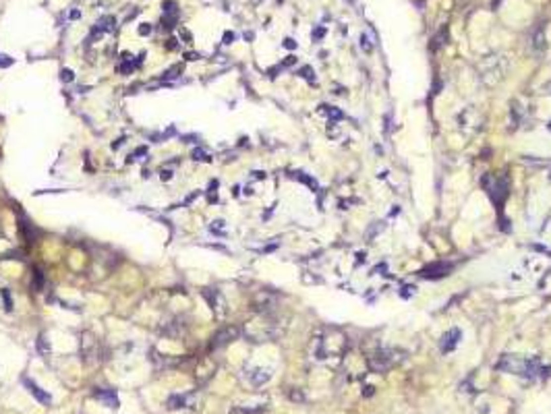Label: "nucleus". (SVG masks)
<instances>
[{
    "instance_id": "f257e3e1",
    "label": "nucleus",
    "mask_w": 551,
    "mask_h": 414,
    "mask_svg": "<svg viewBox=\"0 0 551 414\" xmlns=\"http://www.w3.org/2000/svg\"><path fill=\"white\" fill-rule=\"evenodd\" d=\"M495 369L510 373V375H520L526 379H537L541 373L549 375V371H551V369H545L539 359H522V356H516V354L501 356L495 364Z\"/></svg>"
},
{
    "instance_id": "f03ea898",
    "label": "nucleus",
    "mask_w": 551,
    "mask_h": 414,
    "mask_svg": "<svg viewBox=\"0 0 551 414\" xmlns=\"http://www.w3.org/2000/svg\"><path fill=\"white\" fill-rule=\"evenodd\" d=\"M483 189L487 191V195L491 197L493 203H501L508 195V178L506 176H493V174H485L483 176Z\"/></svg>"
},
{
    "instance_id": "7ed1b4c3",
    "label": "nucleus",
    "mask_w": 551,
    "mask_h": 414,
    "mask_svg": "<svg viewBox=\"0 0 551 414\" xmlns=\"http://www.w3.org/2000/svg\"><path fill=\"white\" fill-rule=\"evenodd\" d=\"M402 356H400V352L398 350H392V348H383V350H377L375 352L371 359H369V366L375 371V373H383V371H388V369H392V366L400 361Z\"/></svg>"
},
{
    "instance_id": "20e7f679",
    "label": "nucleus",
    "mask_w": 551,
    "mask_h": 414,
    "mask_svg": "<svg viewBox=\"0 0 551 414\" xmlns=\"http://www.w3.org/2000/svg\"><path fill=\"white\" fill-rule=\"evenodd\" d=\"M81 356H83V361L87 364H93L100 361L98 356V340L91 336L89 331H85L83 336H81Z\"/></svg>"
},
{
    "instance_id": "39448f33",
    "label": "nucleus",
    "mask_w": 551,
    "mask_h": 414,
    "mask_svg": "<svg viewBox=\"0 0 551 414\" xmlns=\"http://www.w3.org/2000/svg\"><path fill=\"white\" fill-rule=\"evenodd\" d=\"M168 410H186V408H195V396L193 394H174L168 398L166 402Z\"/></svg>"
},
{
    "instance_id": "423d86ee",
    "label": "nucleus",
    "mask_w": 551,
    "mask_h": 414,
    "mask_svg": "<svg viewBox=\"0 0 551 414\" xmlns=\"http://www.w3.org/2000/svg\"><path fill=\"white\" fill-rule=\"evenodd\" d=\"M179 21V6L174 0H166V4H164V15H162V27L164 29H172L174 25H177Z\"/></svg>"
},
{
    "instance_id": "0eeeda50",
    "label": "nucleus",
    "mask_w": 551,
    "mask_h": 414,
    "mask_svg": "<svg viewBox=\"0 0 551 414\" xmlns=\"http://www.w3.org/2000/svg\"><path fill=\"white\" fill-rule=\"evenodd\" d=\"M23 385L27 387V392H29L33 398H36V400L40 402V404H46V406H48L50 402H52V396H50L48 392H44V389H42L36 381H31L29 377H23Z\"/></svg>"
},
{
    "instance_id": "6e6552de",
    "label": "nucleus",
    "mask_w": 551,
    "mask_h": 414,
    "mask_svg": "<svg viewBox=\"0 0 551 414\" xmlns=\"http://www.w3.org/2000/svg\"><path fill=\"white\" fill-rule=\"evenodd\" d=\"M239 338V327H234V325H230V327H224V329H220L216 336H214V342H212V348H220V346H226V344H230L232 340H237Z\"/></svg>"
},
{
    "instance_id": "1a4fd4ad",
    "label": "nucleus",
    "mask_w": 551,
    "mask_h": 414,
    "mask_svg": "<svg viewBox=\"0 0 551 414\" xmlns=\"http://www.w3.org/2000/svg\"><path fill=\"white\" fill-rule=\"evenodd\" d=\"M96 400H100L104 406L106 408H112V410H116L121 406V400H119V396H116V392L114 389H96Z\"/></svg>"
},
{
    "instance_id": "9d476101",
    "label": "nucleus",
    "mask_w": 551,
    "mask_h": 414,
    "mask_svg": "<svg viewBox=\"0 0 551 414\" xmlns=\"http://www.w3.org/2000/svg\"><path fill=\"white\" fill-rule=\"evenodd\" d=\"M452 269L450 263H433V265L425 267L423 271H421V275L427 280H435V278H443V275H448Z\"/></svg>"
},
{
    "instance_id": "9b49d317",
    "label": "nucleus",
    "mask_w": 551,
    "mask_h": 414,
    "mask_svg": "<svg viewBox=\"0 0 551 414\" xmlns=\"http://www.w3.org/2000/svg\"><path fill=\"white\" fill-rule=\"evenodd\" d=\"M460 336H462V333H460V329H458V327H454L452 331L445 333V336L439 340V348H441V352H443V354L452 352V350L456 348V344H458Z\"/></svg>"
},
{
    "instance_id": "f8f14e48",
    "label": "nucleus",
    "mask_w": 551,
    "mask_h": 414,
    "mask_svg": "<svg viewBox=\"0 0 551 414\" xmlns=\"http://www.w3.org/2000/svg\"><path fill=\"white\" fill-rule=\"evenodd\" d=\"M247 379H249V383L253 387H261L263 383H267L269 379H272V371L269 369H253V371L247 373Z\"/></svg>"
},
{
    "instance_id": "ddd939ff",
    "label": "nucleus",
    "mask_w": 551,
    "mask_h": 414,
    "mask_svg": "<svg viewBox=\"0 0 551 414\" xmlns=\"http://www.w3.org/2000/svg\"><path fill=\"white\" fill-rule=\"evenodd\" d=\"M114 27H116V21H114V17H102V19H98V23H96V27H93V36H102V33H110V31H114Z\"/></svg>"
},
{
    "instance_id": "4468645a",
    "label": "nucleus",
    "mask_w": 551,
    "mask_h": 414,
    "mask_svg": "<svg viewBox=\"0 0 551 414\" xmlns=\"http://www.w3.org/2000/svg\"><path fill=\"white\" fill-rule=\"evenodd\" d=\"M274 305H276V298L269 292H259L255 296V309L257 310H269Z\"/></svg>"
},
{
    "instance_id": "2eb2a0df",
    "label": "nucleus",
    "mask_w": 551,
    "mask_h": 414,
    "mask_svg": "<svg viewBox=\"0 0 551 414\" xmlns=\"http://www.w3.org/2000/svg\"><path fill=\"white\" fill-rule=\"evenodd\" d=\"M205 298L209 301V307H212V310H218L220 315L224 313V309H222V307H224V301H222V296H220L218 290H207V292H205Z\"/></svg>"
},
{
    "instance_id": "dca6fc26",
    "label": "nucleus",
    "mask_w": 551,
    "mask_h": 414,
    "mask_svg": "<svg viewBox=\"0 0 551 414\" xmlns=\"http://www.w3.org/2000/svg\"><path fill=\"white\" fill-rule=\"evenodd\" d=\"M533 46L539 50V52H543L545 50V33H543V27H539V31H537V36L533 38Z\"/></svg>"
},
{
    "instance_id": "f3484780",
    "label": "nucleus",
    "mask_w": 551,
    "mask_h": 414,
    "mask_svg": "<svg viewBox=\"0 0 551 414\" xmlns=\"http://www.w3.org/2000/svg\"><path fill=\"white\" fill-rule=\"evenodd\" d=\"M191 157L195 159V162H209V154L205 152V149H201V147H197V149H193V154H191Z\"/></svg>"
},
{
    "instance_id": "a211bd4d",
    "label": "nucleus",
    "mask_w": 551,
    "mask_h": 414,
    "mask_svg": "<svg viewBox=\"0 0 551 414\" xmlns=\"http://www.w3.org/2000/svg\"><path fill=\"white\" fill-rule=\"evenodd\" d=\"M321 110L330 114V118H332V120H336V118H342V112H340V110H334L332 106H321Z\"/></svg>"
},
{
    "instance_id": "6ab92c4d",
    "label": "nucleus",
    "mask_w": 551,
    "mask_h": 414,
    "mask_svg": "<svg viewBox=\"0 0 551 414\" xmlns=\"http://www.w3.org/2000/svg\"><path fill=\"white\" fill-rule=\"evenodd\" d=\"M61 79H62L64 83H71L73 79H75V73L71 71V68H62V71H61Z\"/></svg>"
},
{
    "instance_id": "aec40b11",
    "label": "nucleus",
    "mask_w": 551,
    "mask_h": 414,
    "mask_svg": "<svg viewBox=\"0 0 551 414\" xmlns=\"http://www.w3.org/2000/svg\"><path fill=\"white\" fill-rule=\"evenodd\" d=\"M297 178H299L301 182H305V185H309L311 189H317V185H315V180H313V178H309V176H305L303 172H297Z\"/></svg>"
},
{
    "instance_id": "412c9836",
    "label": "nucleus",
    "mask_w": 551,
    "mask_h": 414,
    "mask_svg": "<svg viewBox=\"0 0 551 414\" xmlns=\"http://www.w3.org/2000/svg\"><path fill=\"white\" fill-rule=\"evenodd\" d=\"M209 230H212L214 234H224V222H222V220H216L212 226H209Z\"/></svg>"
},
{
    "instance_id": "4be33fe9",
    "label": "nucleus",
    "mask_w": 551,
    "mask_h": 414,
    "mask_svg": "<svg viewBox=\"0 0 551 414\" xmlns=\"http://www.w3.org/2000/svg\"><path fill=\"white\" fill-rule=\"evenodd\" d=\"M145 154H147V147H137V149H135V154H133V155H128L126 162L131 164V162H135V159H137L139 155H145Z\"/></svg>"
},
{
    "instance_id": "5701e85b",
    "label": "nucleus",
    "mask_w": 551,
    "mask_h": 414,
    "mask_svg": "<svg viewBox=\"0 0 551 414\" xmlns=\"http://www.w3.org/2000/svg\"><path fill=\"white\" fill-rule=\"evenodd\" d=\"M183 71V66L181 64H177V66H172L170 71H166V75H164V79H174V77H179L177 73H181Z\"/></svg>"
},
{
    "instance_id": "b1692460",
    "label": "nucleus",
    "mask_w": 551,
    "mask_h": 414,
    "mask_svg": "<svg viewBox=\"0 0 551 414\" xmlns=\"http://www.w3.org/2000/svg\"><path fill=\"white\" fill-rule=\"evenodd\" d=\"M10 64H13V58L8 54H0V68H8Z\"/></svg>"
},
{
    "instance_id": "393cba45",
    "label": "nucleus",
    "mask_w": 551,
    "mask_h": 414,
    "mask_svg": "<svg viewBox=\"0 0 551 414\" xmlns=\"http://www.w3.org/2000/svg\"><path fill=\"white\" fill-rule=\"evenodd\" d=\"M0 296H2V301H4V309H6V310L13 309V303H10V296H8V292H6V290H0Z\"/></svg>"
},
{
    "instance_id": "a878e982",
    "label": "nucleus",
    "mask_w": 551,
    "mask_h": 414,
    "mask_svg": "<svg viewBox=\"0 0 551 414\" xmlns=\"http://www.w3.org/2000/svg\"><path fill=\"white\" fill-rule=\"evenodd\" d=\"M151 33V25L149 23H141V25H139V36H149Z\"/></svg>"
},
{
    "instance_id": "bb28decb",
    "label": "nucleus",
    "mask_w": 551,
    "mask_h": 414,
    "mask_svg": "<svg viewBox=\"0 0 551 414\" xmlns=\"http://www.w3.org/2000/svg\"><path fill=\"white\" fill-rule=\"evenodd\" d=\"M301 75H303L305 79H307V81H311V83L315 81V79H313V71H311V68H309V66H305V68H303V71H301Z\"/></svg>"
},
{
    "instance_id": "cd10ccee",
    "label": "nucleus",
    "mask_w": 551,
    "mask_h": 414,
    "mask_svg": "<svg viewBox=\"0 0 551 414\" xmlns=\"http://www.w3.org/2000/svg\"><path fill=\"white\" fill-rule=\"evenodd\" d=\"M42 284H44V275H42V271L38 269V271H36V290H42Z\"/></svg>"
},
{
    "instance_id": "c85d7f7f",
    "label": "nucleus",
    "mask_w": 551,
    "mask_h": 414,
    "mask_svg": "<svg viewBox=\"0 0 551 414\" xmlns=\"http://www.w3.org/2000/svg\"><path fill=\"white\" fill-rule=\"evenodd\" d=\"M160 178H162V180H170V178H172V170H162V172H160Z\"/></svg>"
},
{
    "instance_id": "c756f323",
    "label": "nucleus",
    "mask_w": 551,
    "mask_h": 414,
    "mask_svg": "<svg viewBox=\"0 0 551 414\" xmlns=\"http://www.w3.org/2000/svg\"><path fill=\"white\" fill-rule=\"evenodd\" d=\"M234 38H237V36H234L232 31H226V33H224V44H232V42H234Z\"/></svg>"
},
{
    "instance_id": "7c9ffc66",
    "label": "nucleus",
    "mask_w": 551,
    "mask_h": 414,
    "mask_svg": "<svg viewBox=\"0 0 551 414\" xmlns=\"http://www.w3.org/2000/svg\"><path fill=\"white\" fill-rule=\"evenodd\" d=\"M38 344H40V350H42V352L50 350V346H46V338H44V336H40V342H38Z\"/></svg>"
},
{
    "instance_id": "2f4dec72",
    "label": "nucleus",
    "mask_w": 551,
    "mask_h": 414,
    "mask_svg": "<svg viewBox=\"0 0 551 414\" xmlns=\"http://www.w3.org/2000/svg\"><path fill=\"white\" fill-rule=\"evenodd\" d=\"M284 46H286V48H290V50H292V48H297L295 40H290V38H288V40H284Z\"/></svg>"
},
{
    "instance_id": "473e14b6",
    "label": "nucleus",
    "mask_w": 551,
    "mask_h": 414,
    "mask_svg": "<svg viewBox=\"0 0 551 414\" xmlns=\"http://www.w3.org/2000/svg\"><path fill=\"white\" fill-rule=\"evenodd\" d=\"M323 33H325V29H323V27H321V29H315V31H313V38H321Z\"/></svg>"
},
{
    "instance_id": "72a5a7b5",
    "label": "nucleus",
    "mask_w": 551,
    "mask_h": 414,
    "mask_svg": "<svg viewBox=\"0 0 551 414\" xmlns=\"http://www.w3.org/2000/svg\"><path fill=\"white\" fill-rule=\"evenodd\" d=\"M404 290H406V292H404V294H400V296H410V294H413V290H415V288H413V286H406Z\"/></svg>"
},
{
    "instance_id": "f704fd0d",
    "label": "nucleus",
    "mask_w": 551,
    "mask_h": 414,
    "mask_svg": "<svg viewBox=\"0 0 551 414\" xmlns=\"http://www.w3.org/2000/svg\"><path fill=\"white\" fill-rule=\"evenodd\" d=\"M197 58H199V54H193V52L186 54V60H197Z\"/></svg>"
},
{
    "instance_id": "c9c22d12",
    "label": "nucleus",
    "mask_w": 551,
    "mask_h": 414,
    "mask_svg": "<svg viewBox=\"0 0 551 414\" xmlns=\"http://www.w3.org/2000/svg\"><path fill=\"white\" fill-rule=\"evenodd\" d=\"M79 17H81L79 10H73V13H71V19H79Z\"/></svg>"
},
{
    "instance_id": "e433bc0d",
    "label": "nucleus",
    "mask_w": 551,
    "mask_h": 414,
    "mask_svg": "<svg viewBox=\"0 0 551 414\" xmlns=\"http://www.w3.org/2000/svg\"><path fill=\"white\" fill-rule=\"evenodd\" d=\"M549 131H551V122H549Z\"/></svg>"
}]
</instances>
